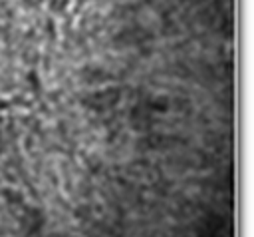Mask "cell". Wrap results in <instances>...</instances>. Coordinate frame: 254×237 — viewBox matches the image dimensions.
I'll return each instance as SVG.
<instances>
[]
</instances>
